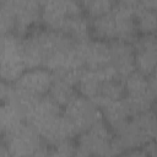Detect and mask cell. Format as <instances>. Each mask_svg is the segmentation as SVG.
<instances>
[{
  "mask_svg": "<svg viewBox=\"0 0 157 157\" xmlns=\"http://www.w3.org/2000/svg\"><path fill=\"white\" fill-rule=\"evenodd\" d=\"M91 37L105 42L125 40L132 43L139 37L134 7L115 4L107 13L91 18Z\"/></svg>",
  "mask_w": 157,
  "mask_h": 157,
  "instance_id": "obj_1",
  "label": "cell"
},
{
  "mask_svg": "<svg viewBox=\"0 0 157 157\" xmlns=\"http://www.w3.org/2000/svg\"><path fill=\"white\" fill-rule=\"evenodd\" d=\"M42 23L40 0H0L1 34L15 33L23 38Z\"/></svg>",
  "mask_w": 157,
  "mask_h": 157,
  "instance_id": "obj_2",
  "label": "cell"
},
{
  "mask_svg": "<svg viewBox=\"0 0 157 157\" xmlns=\"http://www.w3.org/2000/svg\"><path fill=\"white\" fill-rule=\"evenodd\" d=\"M114 135L123 155L148 141H157V113L151 108L132 115Z\"/></svg>",
  "mask_w": 157,
  "mask_h": 157,
  "instance_id": "obj_3",
  "label": "cell"
},
{
  "mask_svg": "<svg viewBox=\"0 0 157 157\" xmlns=\"http://www.w3.org/2000/svg\"><path fill=\"white\" fill-rule=\"evenodd\" d=\"M123 155L115 135L102 118L90 129L76 136L75 156H114Z\"/></svg>",
  "mask_w": 157,
  "mask_h": 157,
  "instance_id": "obj_4",
  "label": "cell"
},
{
  "mask_svg": "<svg viewBox=\"0 0 157 157\" xmlns=\"http://www.w3.org/2000/svg\"><path fill=\"white\" fill-rule=\"evenodd\" d=\"M1 141L7 146L10 157L49 156L50 146L27 123L15 131L1 136Z\"/></svg>",
  "mask_w": 157,
  "mask_h": 157,
  "instance_id": "obj_5",
  "label": "cell"
},
{
  "mask_svg": "<svg viewBox=\"0 0 157 157\" xmlns=\"http://www.w3.org/2000/svg\"><path fill=\"white\" fill-rule=\"evenodd\" d=\"M0 63L2 81L12 83L26 70V63L22 50V38L15 33L1 34Z\"/></svg>",
  "mask_w": 157,
  "mask_h": 157,
  "instance_id": "obj_6",
  "label": "cell"
},
{
  "mask_svg": "<svg viewBox=\"0 0 157 157\" xmlns=\"http://www.w3.org/2000/svg\"><path fill=\"white\" fill-rule=\"evenodd\" d=\"M42 1V25L47 28L63 31L72 18L85 12L78 0H40Z\"/></svg>",
  "mask_w": 157,
  "mask_h": 157,
  "instance_id": "obj_7",
  "label": "cell"
},
{
  "mask_svg": "<svg viewBox=\"0 0 157 157\" xmlns=\"http://www.w3.org/2000/svg\"><path fill=\"white\" fill-rule=\"evenodd\" d=\"M63 112L76 136L90 129L94 123L103 118L99 107L82 94H78L75 99L66 104L63 108Z\"/></svg>",
  "mask_w": 157,
  "mask_h": 157,
  "instance_id": "obj_8",
  "label": "cell"
},
{
  "mask_svg": "<svg viewBox=\"0 0 157 157\" xmlns=\"http://www.w3.org/2000/svg\"><path fill=\"white\" fill-rule=\"evenodd\" d=\"M125 99L130 104L135 114L151 109L156 101V97L150 87L147 76L135 70L124 80Z\"/></svg>",
  "mask_w": 157,
  "mask_h": 157,
  "instance_id": "obj_9",
  "label": "cell"
},
{
  "mask_svg": "<svg viewBox=\"0 0 157 157\" xmlns=\"http://www.w3.org/2000/svg\"><path fill=\"white\" fill-rule=\"evenodd\" d=\"M54 81V74L45 67H32L27 69L20 75L12 86L23 93L32 96H44L49 92Z\"/></svg>",
  "mask_w": 157,
  "mask_h": 157,
  "instance_id": "obj_10",
  "label": "cell"
},
{
  "mask_svg": "<svg viewBox=\"0 0 157 157\" xmlns=\"http://www.w3.org/2000/svg\"><path fill=\"white\" fill-rule=\"evenodd\" d=\"M132 47L136 70L148 76L157 66V34H139Z\"/></svg>",
  "mask_w": 157,
  "mask_h": 157,
  "instance_id": "obj_11",
  "label": "cell"
},
{
  "mask_svg": "<svg viewBox=\"0 0 157 157\" xmlns=\"http://www.w3.org/2000/svg\"><path fill=\"white\" fill-rule=\"evenodd\" d=\"M77 50L86 69H99L110 65L109 42L91 38L77 43Z\"/></svg>",
  "mask_w": 157,
  "mask_h": 157,
  "instance_id": "obj_12",
  "label": "cell"
},
{
  "mask_svg": "<svg viewBox=\"0 0 157 157\" xmlns=\"http://www.w3.org/2000/svg\"><path fill=\"white\" fill-rule=\"evenodd\" d=\"M110 65L120 78L125 80L136 70L135 52L132 43L125 40H110Z\"/></svg>",
  "mask_w": 157,
  "mask_h": 157,
  "instance_id": "obj_13",
  "label": "cell"
},
{
  "mask_svg": "<svg viewBox=\"0 0 157 157\" xmlns=\"http://www.w3.org/2000/svg\"><path fill=\"white\" fill-rule=\"evenodd\" d=\"M103 119L112 129L113 132H117L132 115H135L134 110L131 109L128 101L124 98L108 102L99 107Z\"/></svg>",
  "mask_w": 157,
  "mask_h": 157,
  "instance_id": "obj_14",
  "label": "cell"
},
{
  "mask_svg": "<svg viewBox=\"0 0 157 157\" xmlns=\"http://www.w3.org/2000/svg\"><path fill=\"white\" fill-rule=\"evenodd\" d=\"M26 123L25 114L20 105L12 99L1 101L0 108V131L1 136H5Z\"/></svg>",
  "mask_w": 157,
  "mask_h": 157,
  "instance_id": "obj_15",
  "label": "cell"
},
{
  "mask_svg": "<svg viewBox=\"0 0 157 157\" xmlns=\"http://www.w3.org/2000/svg\"><path fill=\"white\" fill-rule=\"evenodd\" d=\"M48 94L63 108L69 104L72 99H75L80 92L77 91L76 86H74L72 83L67 82L64 78H60L58 76H54V81L53 85L48 92Z\"/></svg>",
  "mask_w": 157,
  "mask_h": 157,
  "instance_id": "obj_16",
  "label": "cell"
},
{
  "mask_svg": "<svg viewBox=\"0 0 157 157\" xmlns=\"http://www.w3.org/2000/svg\"><path fill=\"white\" fill-rule=\"evenodd\" d=\"M134 15L139 34L157 33V11L147 9L141 4H137L134 7Z\"/></svg>",
  "mask_w": 157,
  "mask_h": 157,
  "instance_id": "obj_17",
  "label": "cell"
},
{
  "mask_svg": "<svg viewBox=\"0 0 157 157\" xmlns=\"http://www.w3.org/2000/svg\"><path fill=\"white\" fill-rule=\"evenodd\" d=\"M88 18H94L109 12L117 4L115 0H80Z\"/></svg>",
  "mask_w": 157,
  "mask_h": 157,
  "instance_id": "obj_18",
  "label": "cell"
},
{
  "mask_svg": "<svg viewBox=\"0 0 157 157\" xmlns=\"http://www.w3.org/2000/svg\"><path fill=\"white\" fill-rule=\"evenodd\" d=\"M76 153V137L66 139L56 145L50 146L49 156H75Z\"/></svg>",
  "mask_w": 157,
  "mask_h": 157,
  "instance_id": "obj_19",
  "label": "cell"
},
{
  "mask_svg": "<svg viewBox=\"0 0 157 157\" xmlns=\"http://www.w3.org/2000/svg\"><path fill=\"white\" fill-rule=\"evenodd\" d=\"M124 155L125 156H134V157H137V156H144V157L153 156V157H156L157 156V141L156 140L148 141L140 147H135V148L125 151Z\"/></svg>",
  "mask_w": 157,
  "mask_h": 157,
  "instance_id": "obj_20",
  "label": "cell"
},
{
  "mask_svg": "<svg viewBox=\"0 0 157 157\" xmlns=\"http://www.w3.org/2000/svg\"><path fill=\"white\" fill-rule=\"evenodd\" d=\"M147 80H148V83H150V87L157 99V66L153 69V71L147 76Z\"/></svg>",
  "mask_w": 157,
  "mask_h": 157,
  "instance_id": "obj_21",
  "label": "cell"
},
{
  "mask_svg": "<svg viewBox=\"0 0 157 157\" xmlns=\"http://www.w3.org/2000/svg\"><path fill=\"white\" fill-rule=\"evenodd\" d=\"M140 4L147 9L157 11V0H140Z\"/></svg>",
  "mask_w": 157,
  "mask_h": 157,
  "instance_id": "obj_22",
  "label": "cell"
},
{
  "mask_svg": "<svg viewBox=\"0 0 157 157\" xmlns=\"http://www.w3.org/2000/svg\"><path fill=\"white\" fill-rule=\"evenodd\" d=\"M117 4H121V5H126L130 7H135L137 4H140V0H115Z\"/></svg>",
  "mask_w": 157,
  "mask_h": 157,
  "instance_id": "obj_23",
  "label": "cell"
},
{
  "mask_svg": "<svg viewBox=\"0 0 157 157\" xmlns=\"http://www.w3.org/2000/svg\"><path fill=\"white\" fill-rule=\"evenodd\" d=\"M152 108H153V110L157 113V99L155 101V103H153V107H152Z\"/></svg>",
  "mask_w": 157,
  "mask_h": 157,
  "instance_id": "obj_24",
  "label": "cell"
},
{
  "mask_svg": "<svg viewBox=\"0 0 157 157\" xmlns=\"http://www.w3.org/2000/svg\"><path fill=\"white\" fill-rule=\"evenodd\" d=\"M156 34H157V33H156Z\"/></svg>",
  "mask_w": 157,
  "mask_h": 157,
  "instance_id": "obj_25",
  "label": "cell"
},
{
  "mask_svg": "<svg viewBox=\"0 0 157 157\" xmlns=\"http://www.w3.org/2000/svg\"><path fill=\"white\" fill-rule=\"evenodd\" d=\"M78 1H80V0H78Z\"/></svg>",
  "mask_w": 157,
  "mask_h": 157,
  "instance_id": "obj_26",
  "label": "cell"
}]
</instances>
